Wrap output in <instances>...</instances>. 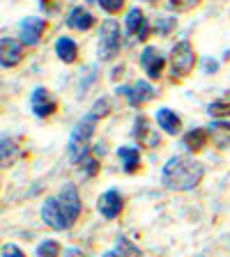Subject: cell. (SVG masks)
<instances>
[{
	"label": "cell",
	"mask_w": 230,
	"mask_h": 257,
	"mask_svg": "<svg viewBox=\"0 0 230 257\" xmlns=\"http://www.w3.org/2000/svg\"><path fill=\"white\" fill-rule=\"evenodd\" d=\"M81 216V198L74 184H64L55 198H48L42 207V218L53 230H69Z\"/></svg>",
	"instance_id": "obj_1"
},
{
	"label": "cell",
	"mask_w": 230,
	"mask_h": 257,
	"mask_svg": "<svg viewBox=\"0 0 230 257\" xmlns=\"http://www.w3.org/2000/svg\"><path fill=\"white\" fill-rule=\"evenodd\" d=\"M205 177V166L189 156H173L164 166V186L171 191H191Z\"/></svg>",
	"instance_id": "obj_2"
},
{
	"label": "cell",
	"mask_w": 230,
	"mask_h": 257,
	"mask_svg": "<svg viewBox=\"0 0 230 257\" xmlns=\"http://www.w3.org/2000/svg\"><path fill=\"white\" fill-rule=\"evenodd\" d=\"M108 110H111L108 101L106 99H99V101L95 103V108L88 112L86 117L76 122L74 131H71V136H69V147H67L71 161H81L88 152H90V140H92V136H95L97 119L104 117V115H108Z\"/></svg>",
	"instance_id": "obj_3"
},
{
	"label": "cell",
	"mask_w": 230,
	"mask_h": 257,
	"mask_svg": "<svg viewBox=\"0 0 230 257\" xmlns=\"http://www.w3.org/2000/svg\"><path fill=\"white\" fill-rule=\"evenodd\" d=\"M196 67V51L189 42H180L173 46L171 51V74L173 80H182Z\"/></svg>",
	"instance_id": "obj_4"
},
{
	"label": "cell",
	"mask_w": 230,
	"mask_h": 257,
	"mask_svg": "<svg viewBox=\"0 0 230 257\" xmlns=\"http://www.w3.org/2000/svg\"><path fill=\"white\" fill-rule=\"evenodd\" d=\"M122 48V32H120V26L118 21H108L102 23V30H99V58L104 62H111L115 55L120 53Z\"/></svg>",
	"instance_id": "obj_5"
},
{
	"label": "cell",
	"mask_w": 230,
	"mask_h": 257,
	"mask_svg": "<svg viewBox=\"0 0 230 257\" xmlns=\"http://www.w3.org/2000/svg\"><path fill=\"white\" fill-rule=\"evenodd\" d=\"M131 136L138 140V145H140V147H145V150H152V147H159V145H161L159 131H155V128H152V124H150V119L143 117V115H140V117H136Z\"/></svg>",
	"instance_id": "obj_6"
},
{
	"label": "cell",
	"mask_w": 230,
	"mask_h": 257,
	"mask_svg": "<svg viewBox=\"0 0 230 257\" xmlns=\"http://www.w3.org/2000/svg\"><path fill=\"white\" fill-rule=\"evenodd\" d=\"M122 207H124V200H122V195H120V191H115V188L102 193L99 200H97V209H99V214H102L104 218H108V220L118 218L120 211H122Z\"/></svg>",
	"instance_id": "obj_7"
},
{
	"label": "cell",
	"mask_w": 230,
	"mask_h": 257,
	"mask_svg": "<svg viewBox=\"0 0 230 257\" xmlns=\"http://www.w3.org/2000/svg\"><path fill=\"white\" fill-rule=\"evenodd\" d=\"M44 32H46V21L35 19V16L23 19L21 26H19V35H21V42L26 44V46H37Z\"/></svg>",
	"instance_id": "obj_8"
},
{
	"label": "cell",
	"mask_w": 230,
	"mask_h": 257,
	"mask_svg": "<svg viewBox=\"0 0 230 257\" xmlns=\"http://www.w3.org/2000/svg\"><path fill=\"white\" fill-rule=\"evenodd\" d=\"M118 94H127L129 103L134 108H140L145 101L155 99V87L150 83H145V80H138L131 87H118Z\"/></svg>",
	"instance_id": "obj_9"
},
{
	"label": "cell",
	"mask_w": 230,
	"mask_h": 257,
	"mask_svg": "<svg viewBox=\"0 0 230 257\" xmlns=\"http://www.w3.org/2000/svg\"><path fill=\"white\" fill-rule=\"evenodd\" d=\"M30 108L32 112L37 115V117H51L55 112V101H53V96H51V92L46 90V87H37V90L32 92L30 96Z\"/></svg>",
	"instance_id": "obj_10"
},
{
	"label": "cell",
	"mask_w": 230,
	"mask_h": 257,
	"mask_svg": "<svg viewBox=\"0 0 230 257\" xmlns=\"http://www.w3.org/2000/svg\"><path fill=\"white\" fill-rule=\"evenodd\" d=\"M140 67L152 80H157L161 76V71H164V67H166V58L155 46H145V51L140 53Z\"/></svg>",
	"instance_id": "obj_11"
},
{
	"label": "cell",
	"mask_w": 230,
	"mask_h": 257,
	"mask_svg": "<svg viewBox=\"0 0 230 257\" xmlns=\"http://www.w3.org/2000/svg\"><path fill=\"white\" fill-rule=\"evenodd\" d=\"M23 60V42L12 37H3L0 39V62L3 67H16Z\"/></svg>",
	"instance_id": "obj_12"
},
{
	"label": "cell",
	"mask_w": 230,
	"mask_h": 257,
	"mask_svg": "<svg viewBox=\"0 0 230 257\" xmlns=\"http://www.w3.org/2000/svg\"><path fill=\"white\" fill-rule=\"evenodd\" d=\"M95 23H97V19L88 10H83V7H74V10L69 12V16H67V26L79 32H88Z\"/></svg>",
	"instance_id": "obj_13"
},
{
	"label": "cell",
	"mask_w": 230,
	"mask_h": 257,
	"mask_svg": "<svg viewBox=\"0 0 230 257\" xmlns=\"http://www.w3.org/2000/svg\"><path fill=\"white\" fill-rule=\"evenodd\" d=\"M147 21H145L143 12L138 10V7H134V10H129L127 14V32L129 35H138V42H145L147 39Z\"/></svg>",
	"instance_id": "obj_14"
},
{
	"label": "cell",
	"mask_w": 230,
	"mask_h": 257,
	"mask_svg": "<svg viewBox=\"0 0 230 257\" xmlns=\"http://www.w3.org/2000/svg\"><path fill=\"white\" fill-rule=\"evenodd\" d=\"M157 122H159L161 131H166V134H171V136H177L182 131V119L177 117L171 108H159V110H157Z\"/></svg>",
	"instance_id": "obj_15"
},
{
	"label": "cell",
	"mask_w": 230,
	"mask_h": 257,
	"mask_svg": "<svg viewBox=\"0 0 230 257\" xmlns=\"http://www.w3.org/2000/svg\"><path fill=\"white\" fill-rule=\"evenodd\" d=\"M55 53H58V58L62 60V62L71 64L79 58V46H76V42L71 37H60L58 42H55Z\"/></svg>",
	"instance_id": "obj_16"
},
{
	"label": "cell",
	"mask_w": 230,
	"mask_h": 257,
	"mask_svg": "<svg viewBox=\"0 0 230 257\" xmlns=\"http://www.w3.org/2000/svg\"><path fill=\"white\" fill-rule=\"evenodd\" d=\"M207 143H209L207 128H191V131L184 136V147H187L189 152H200Z\"/></svg>",
	"instance_id": "obj_17"
},
{
	"label": "cell",
	"mask_w": 230,
	"mask_h": 257,
	"mask_svg": "<svg viewBox=\"0 0 230 257\" xmlns=\"http://www.w3.org/2000/svg\"><path fill=\"white\" fill-rule=\"evenodd\" d=\"M118 156H120V161H122L124 172H129V175H134V172L140 168V154H138V150H134V147H120Z\"/></svg>",
	"instance_id": "obj_18"
},
{
	"label": "cell",
	"mask_w": 230,
	"mask_h": 257,
	"mask_svg": "<svg viewBox=\"0 0 230 257\" xmlns=\"http://www.w3.org/2000/svg\"><path fill=\"white\" fill-rule=\"evenodd\" d=\"M60 252H62V248H60V243L55 239L42 241L37 248V257H60Z\"/></svg>",
	"instance_id": "obj_19"
},
{
	"label": "cell",
	"mask_w": 230,
	"mask_h": 257,
	"mask_svg": "<svg viewBox=\"0 0 230 257\" xmlns=\"http://www.w3.org/2000/svg\"><path fill=\"white\" fill-rule=\"evenodd\" d=\"M115 250H118L122 257H143V252H140L129 239H124V236H120V239H118V246H115Z\"/></svg>",
	"instance_id": "obj_20"
},
{
	"label": "cell",
	"mask_w": 230,
	"mask_h": 257,
	"mask_svg": "<svg viewBox=\"0 0 230 257\" xmlns=\"http://www.w3.org/2000/svg\"><path fill=\"white\" fill-rule=\"evenodd\" d=\"M207 112L212 117H230V101H214L207 106Z\"/></svg>",
	"instance_id": "obj_21"
},
{
	"label": "cell",
	"mask_w": 230,
	"mask_h": 257,
	"mask_svg": "<svg viewBox=\"0 0 230 257\" xmlns=\"http://www.w3.org/2000/svg\"><path fill=\"white\" fill-rule=\"evenodd\" d=\"M81 166H83V170H86V175H90V177H95L97 172H99V161H97V156H92L90 152H88L83 159L79 161Z\"/></svg>",
	"instance_id": "obj_22"
},
{
	"label": "cell",
	"mask_w": 230,
	"mask_h": 257,
	"mask_svg": "<svg viewBox=\"0 0 230 257\" xmlns=\"http://www.w3.org/2000/svg\"><path fill=\"white\" fill-rule=\"evenodd\" d=\"M14 154H16V143L10 138H3V168L10 166Z\"/></svg>",
	"instance_id": "obj_23"
},
{
	"label": "cell",
	"mask_w": 230,
	"mask_h": 257,
	"mask_svg": "<svg viewBox=\"0 0 230 257\" xmlns=\"http://www.w3.org/2000/svg\"><path fill=\"white\" fill-rule=\"evenodd\" d=\"M99 7L104 12H108V14H118L124 7V0H99Z\"/></svg>",
	"instance_id": "obj_24"
},
{
	"label": "cell",
	"mask_w": 230,
	"mask_h": 257,
	"mask_svg": "<svg viewBox=\"0 0 230 257\" xmlns=\"http://www.w3.org/2000/svg\"><path fill=\"white\" fill-rule=\"evenodd\" d=\"M168 5L177 12H187V10H191V7L200 5V0H168Z\"/></svg>",
	"instance_id": "obj_25"
},
{
	"label": "cell",
	"mask_w": 230,
	"mask_h": 257,
	"mask_svg": "<svg viewBox=\"0 0 230 257\" xmlns=\"http://www.w3.org/2000/svg\"><path fill=\"white\" fill-rule=\"evenodd\" d=\"M175 28V19H168V16H164V19H159L155 26L157 32H161V35H168V32Z\"/></svg>",
	"instance_id": "obj_26"
},
{
	"label": "cell",
	"mask_w": 230,
	"mask_h": 257,
	"mask_svg": "<svg viewBox=\"0 0 230 257\" xmlns=\"http://www.w3.org/2000/svg\"><path fill=\"white\" fill-rule=\"evenodd\" d=\"M3 257H26V255H23L14 243H5V246H3Z\"/></svg>",
	"instance_id": "obj_27"
},
{
	"label": "cell",
	"mask_w": 230,
	"mask_h": 257,
	"mask_svg": "<svg viewBox=\"0 0 230 257\" xmlns=\"http://www.w3.org/2000/svg\"><path fill=\"white\" fill-rule=\"evenodd\" d=\"M64 257H86V255L81 250H76V248H67V250H64Z\"/></svg>",
	"instance_id": "obj_28"
},
{
	"label": "cell",
	"mask_w": 230,
	"mask_h": 257,
	"mask_svg": "<svg viewBox=\"0 0 230 257\" xmlns=\"http://www.w3.org/2000/svg\"><path fill=\"white\" fill-rule=\"evenodd\" d=\"M104 257H122V255L118 250H108V252H104Z\"/></svg>",
	"instance_id": "obj_29"
},
{
	"label": "cell",
	"mask_w": 230,
	"mask_h": 257,
	"mask_svg": "<svg viewBox=\"0 0 230 257\" xmlns=\"http://www.w3.org/2000/svg\"><path fill=\"white\" fill-rule=\"evenodd\" d=\"M145 3H150V5H157V0H145Z\"/></svg>",
	"instance_id": "obj_30"
}]
</instances>
